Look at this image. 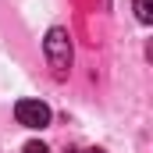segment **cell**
<instances>
[{
  "label": "cell",
  "mask_w": 153,
  "mask_h": 153,
  "mask_svg": "<svg viewBox=\"0 0 153 153\" xmlns=\"http://www.w3.org/2000/svg\"><path fill=\"white\" fill-rule=\"evenodd\" d=\"M22 153H50V146H43V143L32 139V143H25V146H22Z\"/></svg>",
  "instance_id": "277c9868"
},
{
  "label": "cell",
  "mask_w": 153,
  "mask_h": 153,
  "mask_svg": "<svg viewBox=\"0 0 153 153\" xmlns=\"http://www.w3.org/2000/svg\"><path fill=\"white\" fill-rule=\"evenodd\" d=\"M82 153H103V150H96V146H89V150H82Z\"/></svg>",
  "instance_id": "5b68a950"
},
{
  "label": "cell",
  "mask_w": 153,
  "mask_h": 153,
  "mask_svg": "<svg viewBox=\"0 0 153 153\" xmlns=\"http://www.w3.org/2000/svg\"><path fill=\"white\" fill-rule=\"evenodd\" d=\"M43 53H46L50 68L64 75V71L71 68V36H68V29L53 25V29L46 32V39H43Z\"/></svg>",
  "instance_id": "6da1fadb"
},
{
  "label": "cell",
  "mask_w": 153,
  "mask_h": 153,
  "mask_svg": "<svg viewBox=\"0 0 153 153\" xmlns=\"http://www.w3.org/2000/svg\"><path fill=\"white\" fill-rule=\"evenodd\" d=\"M14 117H18V125H25V128H46L50 125V107L43 103V100H18L14 103Z\"/></svg>",
  "instance_id": "7a4b0ae2"
},
{
  "label": "cell",
  "mask_w": 153,
  "mask_h": 153,
  "mask_svg": "<svg viewBox=\"0 0 153 153\" xmlns=\"http://www.w3.org/2000/svg\"><path fill=\"white\" fill-rule=\"evenodd\" d=\"M135 18L143 25H150L153 22V0H135Z\"/></svg>",
  "instance_id": "3957f363"
}]
</instances>
